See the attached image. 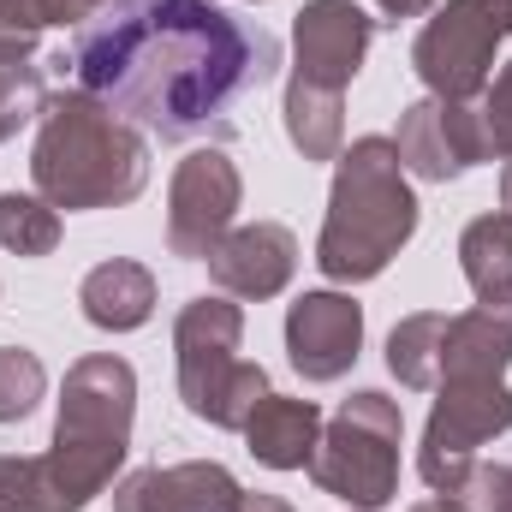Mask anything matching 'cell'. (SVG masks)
I'll list each match as a JSON object with an SVG mask.
<instances>
[{
  "label": "cell",
  "mask_w": 512,
  "mask_h": 512,
  "mask_svg": "<svg viewBox=\"0 0 512 512\" xmlns=\"http://www.w3.org/2000/svg\"><path fill=\"white\" fill-rule=\"evenodd\" d=\"M239 197H245V179H239L233 155L221 143L191 149L167 185V251L185 262H209V251L233 233Z\"/></svg>",
  "instance_id": "9c48e42d"
},
{
  "label": "cell",
  "mask_w": 512,
  "mask_h": 512,
  "mask_svg": "<svg viewBox=\"0 0 512 512\" xmlns=\"http://www.w3.org/2000/svg\"><path fill=\"white\" fill-rule=\"evenodd\" d=\"M512 364V298L447 316L441 340V382H501Z\"/></svg>",
  "instance_id": "9a60e30c"
},
{
  "label": "cell",
  "mask_w": 512,
  "mask_h": 512,
  "mask_svg": "<svg viewBox=\"0 0 512 512\" xmlns=\"http://www.w3.org/2000/svg\"><path fill=\"white\" fill-rule=\"evenodd\" d=\"M411 512H441V507H435V501H423V507H411Z\"/></svg>",
  "instance_id": "d6a6232c"
},
{
  "label": "cell",
  "mask_w": 512,
  "mask_h": 512,
  "mask_svg": "<svg viewBox=\"0 0 512 512\" xmlns=\"http://www.w3.org/2000/svg\"><path fill=\"white\" fill-rule=\"evenodd\" d=\"M292 268H298V239H292V227H280V221L233 227V233L209 251V280H215L227 298H274V292H286Z\"/></svg>",
  "instance_id": "5bb4252c"
},
{
  "label": "cell",
  "mask_w": 512,
  "mask_h": 512,
  "mask_svg": "<svg viewBox=\"0 0 512 512\" xmlns=\"http://www.w3.org/2000/svg\"><path fill=\"white\" fill-rule=\"evenodd\" d=\"M78 304H84V322L102 328V334H131L155 316V274L131 256L114 262H96L78 286Z\"/></svg>",
  "instance_id": "e0dca14e"
},
{
  "label": "cell",
  "mask_w": 512,
  "mask_h": 512,
  "mask_svg": "<svg viewBox=\"0 0 512 512\" xmlns=\"http://www.w3.org/2000/svg\"><path fill=\"white\" fill-rule=\"evenodd\" d=\"M0 512H54L42 483V453L36 459H0Z\"/></svg>",
  "instance_id": "484cf974"
},
{
  "label": "cell",
  "mask_w": 512,
  "mask_h": 512,
  "mask_svg": "<svg viewBox=\"0 0 512 512\" xmlns=\"http://www.w3.org/2000/svg\"><path fill=\"white\" fill-rule=\"evenodd\" d=\"M477 120H483L489 161H512V60L489 78V90L477 96Z\"/></svg>",
  "instance_id": "d4e9b609"
},
{
  "label": "cell",
  "mask_w": 512,
  "mask_h": 512,
  "mask_svg": "<svg viewBox=\"0 0 512 512\" xmlns=\"http://www.w3.org/2000/svg\"><path fill=\"white\" fill-rule=\"evenodd\" d=\"M245 489L215 459L185 465H143L114 489V512H239Z\"/></svg>",
  "instance_id": "4fadbf2b"
},
{
  "label": "cell",
  "mask_w": 512,
  "mask_h": 512,
  "mask_svg": "<svg viewBox=\"0 0 512 512\" xmlns=\"http://www.w3.org/2000/svg\"><path fill=\"white\" fill-rule=\"evenodd\" d=\"M114 6H126V0H48V24H90V18H102V12H114Z\"/></svg>",
  "instance_id": "83f0119b"
},
{
  "label": "cell",
  "mask_w": 512,
  "mask_h": 512,
  "mask_svg": "<svg viewBox=\"0 0 512 512\" xmlns=\"http://www.w3.org/2000/svg\"><path fill=\"white\" fill-rule=\"evenodd\" d=\"M501 209H512V161H501Z\"/></svg>",
  "instance_id": "1f68e13d"
},
{
  "label": "cell",
  "mask_w": 512,
  "mask_h": 512,
  "mask_svg": "<svg viewBox=\"0 0 512 512\" xmlns=\"http://www.w3.org/2000/svg\"><path fill=\"white\" fill-rule=\"evenodd\" d=\"M30 54H36V36H0V72L6 66H30Z\"/></svg>",
  "instance_id": "f1b7e54d"
},
{
  "label": "cell",
  "mask_w": 512,
  "mask_h": 512,
  "mask_svg": "<svg viewBox=\"0 0 512 512\" xmlns=\"http://www.w3.org/2000/svg\"><path fill=\"white\" fill-rule=\"evenodd\" d=\"M245 340V310L233 298H191L173 322V352H179V399L191 417L215 429H245L268 387L262 364L239 358Z\"/></svg>",
  "instance_id": "5b68a950"
},
{
  "label": "cell",
  "mask_w": 512,
  "mask_h": 512,
  "mask_svg": "<svg viewBox=\"0 0 512 512\" xmlns=\"http://www.w3.org/2000/svg\"><path fill=\"white\" fill-rule=\"evenodd\" d=\"M30 179H36V197H48L66 215L120 209L131 197H143L149 185V143L90 90H60L48 96L36 120Z\"/></svg>",
  "instance_id": "7a4b0ae2"
},
{
  "label": "cell",
  "mask_w": 512,
  "mask_h": 512,
  "mask_svg": "<svg viewBox=\"0 0 512 512\" xmlns=\"http://www.w3.org/2000/svg\"><path fill=\"white\" fill-rule=\"evenodd\" d=\"M131 417H137V370L114 352H90L66 370L54 441L42 453V483L54 512H84L126 465Z\"/></svg>",
  "instance_id": "277c9868"
},
{
  "label": "cell",
  "mask_w": 512,
  "mask_h": 512,
  "mask_svg": "<svg viewBox=\"0 0 512 512\" xmlns=\"http://www.w3.org/2000/svg\"><path fill=\"white\" fill-rule=\"evenodd\" d=\"M42 108H48L42 72H36V66H6V72H0V143L18 137L30 120H42Z\"/></svg>",
  "instance_id": "cb8c5ba5"
},
{
  "label": "cell",
  "mask_w": 512,
  "mask_h": 512,
  "mask_svg": "<svg viewBox=\"0 0 512 512\" xmlns=\"http://www.w3.org/2000/svg\"><path fill=\"white\" fill-rule=\"evenodd\" d=\"M459 268H465L477 304L512 298V209L477 215V221L459 233Z\"/></svg>",
  "instance_id": "ac0fdd59"
},
{
  "label": "cell",
  "mask_w": 512,
  "mask_h": 512,
  "mask_svg": "<svg viewBox=\"0 0 512 512\" xmlns=\"http://www.w3.org/2000/svg\"><path fill=\"white\" fill-rule=\"evenodd\" d=\"M48 387V370L24 346H0V423H24Z\"/></svg>",
  "instance_id": "603a6c76"
},
{
  "label": "cell",
  "mask_w": 512,
  "mask_h": 512,
  "mask_svg": "<svg viewBox=\"0 0 512 512\" xmlns=\"http://www.w3.org/2000/svg\"><path fill=\"white\" fill-rule=\"evenodd\" d=\"M239 512H298V507H292V501H280V495H245Z\"/></svg>",
  "instance_id": "4dcf8cb0"
},
{
  "label": "cell",
  "mask_w": 512,
  "mask_h": 512,
  "mask_svg": "<svg viewBox=\"0 0 512 512\" xmlns=\"http://www.w3.org/2000/svg\"><path fill=\"white\" fill-rule=\"evenodd\" d=\"M512 429V387L501 382H435V405L423 423V447H417V477L429 489H447L477 447H489L495 435Z\"/></svg>",
  "instance_id": "ba28073f"
},
{
  "label": "cell",
  "mask_w": 512,
  "mask_h": 512,
  "mask_svg": "<svg viewBox=\"0 0 512 512\" xmlns=\"http://www.w3.org/2000/svg\"><path fill=\"white\" fill-rule=\"evenodd\" d=\"M376 42V18L352 0H304L292 18V84L346 96Z\"/></svg>",
  "instance_id": "30bf717a"
},
{
  "label": "cell",
  "mask_w": 512,
  "mask_h": 512,
  "mask_svg": "<svg viewBox=\"0 0 512 512\" xmlns=\"http://www.w3.org/2000/svg\"><path fill=\"white\" fill-rule=\"evenodd\" d=\"M96 102L161 143L227 137L233 108L280 72V42L215 0H126L60 54Z\"/></svg>",
  "instance_id": "6da1fadb"
},
{
  "label": "cell",
  "mask_w": 512,
  "mask_h": 512,
  "mask_svg": "<svg viewBox=\"0 0 512 512\" xmlns=\"http://www.w3.org/2000/svg\"><path fill=\"white\" fill-rule=\"evenodd\" d=\"M286 137L304 161H340L346 149V96H328V90H310V84H292L286 78Z\"/></svg>",
  "instance_id": "d6986e66"
},
{
  "label": "cell",
  "mask_w": 512,
  "mask_h": 512,
  "mask_svg": "<svg viewBox=\"0 0 512 512\" xmlns=\"http://www.w3.org/2000/svg\"><path fill=\"white\" fill-rule=\"evenodd\" d=\"M417 233V191L393 137H358L334 161L328 221L316 239V268L340 286L376 280Z\"/></svg>",
  "instance_id": "3957f363"
},
{
  "label": "cell",
  "mask_w": 512,
  "mask_h": 512,
  "mask_svg": "<svg viewBox=\"0 0 512 512\" xmlns=\"http://www.w3.org/2000/svg\"><path fill=\"white\" fill-rule=\"evenodd\" d=\"M393 149H399L405 173H417L429 185H447V179L471 173L477 161H489L477 102H441V96H423V102H411L399 114Z\"/></svg>",
  "instance_id": "8fae6325"
},
{
  "label": "cell",
  "mask_w": 512,
  "mask_h": 512,
  "mask_svg": "<svg viewBox=\"0 0 512 512\" xmlns=\"http://www.w3.org/2000/svg\"><path fill=\"white\" fill-rule=\"evenodd\" d=\"M512 36V0H447L411 42V66L429 96L477 102L495 78V48Z\"/></svg>",
  "instance_id": "52a82bcc"
},
{
  "label": "cell",
  "mask_w": 512,
  "mask_h": 512,
  "mask_svg": "<svg viewBox=\"0 0 512 512\" xmlns=\"http://www.w3.org/2000/svg\"><path fill=\"white\" fill-rule=\"evenodd\" d=\"M441 512H512V465H483L471 459L447 489H435Z\"/></svg>",
  "instance_id": "7402d4cb"
},
{
  "label": "cell",
  "mask_w": 512,
  "mask_h": 512,
  "mask_svg": "<svg viewBox=\"0 0 512 512\" xmlns=\"http://www.w3.org/2000/svg\"><path fill=\"white\" fill-rule=\"evenodd\" d=\"M441 340H447V316L441 310H417L399 316L387 334V370L399 387H435L441 382Z\"/></svg>",
  "instance_id": "ffe728a7"
},
{
  "label": "cell",
  "mask_w": 512,
  "mask_h": 512,
  "mask_svg": "<svg viewBox=\"0 0 512 512\" xmlns=\"http://www.w3.org/2000/svg\"><path fill=\"white\" fill-rule=\"evenodd\" d=\"M239 435H245L256 465H268V471H310V453L322 441V411H316V399L262 393Z\"/></svg>",
  "instance_id": "2e32d148"
},
{
  "label": "cell",
  "mask_w": 512,
  "mask_h": 512,
  "mask_svg": "<svg viewBox=\"0 0 512 512\" xmlns=\"http://www.w3.org/2000/svg\"><path fill=\"white\" fill-rule=\"evenodd\" d=\"M0 245L12 256H54L60 209L36 191H0Z\"/></svg>",
  "instance_id": "44dd1931"
},
{
  "label": "cell",
  "mask_w": 512,
  "mask_h": 512,
  "mask_svg": "<svg viewBox=\"0 0 512 512\" xmlns=\"http://www.w3.org/2000/svg\"><path fill=\"white\" fill-rule=\"evenodd\" d=\"M376 6L387 12V24H399V18H423L435 0H376Z\"/></svg>",
  "instance_id": "f546056e"
},
{
  "label": "cell",
  "mask_w": 512,
  "mask_h": 512,
  "mask_svg": "<svg viewBox=\"0 0 512 512\" xmlns=\"http://www.w3.org/2000/svg\"><path fill=\"white\" fill-rule=\"evenodd\" d=\"M364 352V304L352 292H304L286 310V358L304 382H340Z\"/></svg>",
  "instance_id": "7c38bea8"
},
{
  "label": "cell",
  "mask_w": 512,
  "mask_h": 512,
  "mask_svg": "<svg viewBox=\"0 0 512 512\" xmlns=\"http://www.w3.org/2000/svg\"><path fill=\"white\" fill-rule=\"evenodd\" d=\"M48 30V0H0V36H36Z\"/></svg>",
  "instance_id": "4316f807"
},
{
  "label": "cell",
  "mask_w": 512,
  "mask_h": 512,
  "mask_svg": "<svg viewBox=\"0 0 512 512\" xmlns=\"http://www.w3.org/2000/svg\"><path fill=\"white\" fill-rule=\"evenodd\" d=\"M399 441H405L399 399H387L382 387H358L322 423L310 477L322 495L346 501L352 512H382L387 501H399Z\"/></svg>",
  "instance_id": "8992f818"
}]
</instances>
